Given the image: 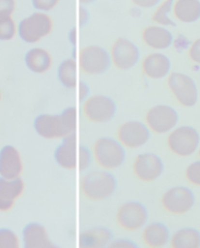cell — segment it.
<instances>
[{
	"instance_id": "e0dca14e",
	"label": "cell",
	"mask_w": 200,
	"mask_h": 248,
	"mask_svg": "<svg viewBox=\"0 0 200 248\" xmlns=\"http://www.w3.org/2000/svg\"><path fill=\"white\" fill-rule=\"evenodd\" d=\"M79 152L77 153V138L75 133L64 138V143L58 147L55 153L57 164L65 170H75L78 164Z\"/></svg>"
},
{
	"instance_id": "5bb4252c",
	"label": "cell",
	"mask_w": 200,
	"mask_h": 248,
	"mask_svg": "<svg viewBox=\"0 0 200 248\" xmlns=\"http://www.w3.org/2000/svg\"><path fill=\"white\" fill-rule=\"evenodd\" d=\"M163 169L164 166L160 158L150 153L139 155L131 166L133 175L143 182H151L159 178Z\"/></svg>"
},
{
	"instance_id": "484cf974",
	"label": "cell",
	"mask_w": 200,
	"mask_h": 248,
	"mask_svg": "<svg viewBox=\"0 0 200 248\" xmlns=\"http://www.w3.org/2000/svg\"><path fill=\"white\" fill-rule=\"evenodd\" d=\"M17 32V26L11 16L0 17V38L8 40L12 39Z\"/></svg>"
},
{
	"instance_id": "5b68a950",
	"label": "cell",
	"mask_w": 200,
	"mask_h": 248,
	"mask_svg": "<svg viewBox=\"0 0 200 248\" xmlns=\"http://www.w3.org/2000/svg\"><path fill=\"white\" fill-rule=\"evenodd\" d=\"M198 132L190 126H180L169 132L167 146L169 151L177 157L186 158L193 155L199 146Z\"/></svg>"
},
{
	"instance_id": "8fae6325",
	"label": "cell",
	"mask_w": 200,
	"mask_h": 248,
	"mask_svg": "<svg viewBox=\"0 0 200 248\" xmlns=\"http://www.w3.org/2000/svg\"><path fill=\"white\" fill-rule=\"evenodd\" d=\"M194 205V195L186 187H174L161 198L162 208L171 215L181 216L189 212Z\"/></svg>"
},
{
	"instance_id": "3957f363",
	"label": "cell",
	"mask_w": 200,
	"mask_h": 248,
	"mask_svg": "<svg viewBox=\"0 0 200 248\" xmlns=\"http://www.w3.org/2000/svg\"><path fill=\"white\" fill-rule=\"evenodd\" d=\"M54 29V22L47 12L37 11L21 21L18 32L23 41L37 44L49 36Z\"/></svg>"
},
{
	"instance_id": "e575fe53",
	"label": "cell",
	"mask_w": 200,
	"mask_h": 248,
	"mask_svg": "<svg viewBox=\"0 0 200 248\" xmlns=\"http://www.w3.org/2000/svg\"><path fill=\"white\" fill-rule=\"evenodd\" d=\"M86 95H87V88H86V86H85L84 84H81L80 85V99L81 100L86 99Z\"/></svg>"
},
{
	"instance_id": "f546056e",
	"label": "cell",
	"mask_w": 200,
	"mask_h": 248,
	"mask_svg": "<svg viewBox=\"0 0 200 248\" xmlns=\"http://www.w3.org/2000/svg\"><path fill=\"white\" fill-rule=\"evenodd\" d=\"M16 9V0H0V17L11 16Z\"/></svg>"
},
{
	"instance_id": "4fadbf2b",
	"label": "cell",
	"mask_w": 200,
	"mask_h": 248,
	"mask_svg": "<svg viewBox=\"0 0 200 248\" xmlns=\"http://www.w3.org/2000/svg\"><path fill=\"white\" fill-rule=\"evenodd\" d=\"M116 138L123 147L137 149L143 147L148 141L149 129L140 121H127L119 126Z\"/></svg>"
},
{
	"instance_id": "4dcf8cb0",
	"label": "cell",
	"mask_w": 200,
	"mask_h": 248,
	"mask_svg": "<svg viewBox=\"0 0 200 248\" xmlns=\"http://www.w3.org/2000/svg\"><path fill=\"white\" fill-rule=\"evenodd\" d=\"M90 163V155L86 148L81 147L79 149V156H78V165L80 170H86Z\"/></svg>"
},
{
	"instance_id": "ba28073f",
	"label": "cell",
	"mask_w": 200,
	"mask_h": 248,
	"mask_svg": "<svg viewBox=\"0 0 200 248\" xmlns=\"http://www.w3.org/2000/svg\"><path fill=\"white\" fill-rule=\"evenodd\" d=\"M179 120L177 111L165 105H157L149 108L145 114V125L155 134H166L173 130Z\"/></svg>"
},
{
	"instance_id": "603a6c76",
	"label": "cell",
	"mask_w": 200,
	"mask_h": 248,
	"mask_svg": "<svg viewBox=\"0 0 200 248\" xmlns=\"http://www.w3.org/2000/svg\"><path fill=\"white\" fill-rule=\"evenodd\" d=\"M111 239V234L104 229H93L83 232L80 235L82 247H103Z\"/></svg>"
},
{
	"instance_id": "44dd1931",
	"label": "cell",
	"mask_w": 200,
	"mask_h": 248,
	"mask_svg": "<svg viewBox=\"0 0 200 248\" xmlns=\"http://www.w3.org/2000/svg\"><path fill=\"white\" fill-rule=\"evenodd\" d=\"M24 240L27 247L43 248L52 247L47 231L39 224L29 225L24 232Z\"/></svg>"
},
{
	"instance_id": "52a82bcc",
	"label": "cell",
	"mask_w": 200,
	"mask_h": 248,
	"mask_svg": "<svg viewBox=\"0 0 200 248\" xmlns=\"http://www.w3.org/2000/svg\"><path fill=\"white\" fill-rule=\"evenodd\" d=\"M167 85L175 100L185 108L193 107L198 98L197 88L194 81L187 75L174 72L168 75Z\"/></svg>"
},
{
	"instance_id": "d6a6232c",
	"label": "cell",
	"mask_w": 200,
	"mask_h": 248,
	"mask_svg": "<svg viewBox=\"0 0 200 248\" xmlns=\"http://www.w3.org/2000/svg\"><path fill=\"white\" fill-rule=\"evenodd\" d=\"M79 17H80V23L81 24H85L88 18V14L86 9H85L84 7L80 8V13H79Z\"/></svg>"
},
{
	"instance_id": "277c9868",
	"label": "cell",
	"mask_w": 200,
	"mask_h": 248,
	"mask_svg": "<svg viewBox=\"0 0 200 248\" xmlns=\"http://www.w3.org/2000/svg\"><path fill=\"white\" fill-rule=\"evenodd\" d=\"M91 154L96 165L106 170L119 168L125 160L124 147L110 138L96 140L92 145Z\"/></svg>"
},
{
	"instance_id": "d4e9b609",
	"label": "cell",
	"mask_w": 200,
	"mask_h": 248,
	"mask_svg": "<svg viewBox=\"0 0 200 248\" xmlns=\"http://www.w3.org/2000/svg\"><path fill=\"white\" fill-rule=\"evenodd\" d=\"M174 0H161L157 4L155 10L152 13L151 20L155 25L167 27L173 25V20L170 18V13H172Z\"/></svg>"
},
{
	"instance_id": "6da1fadb",
	"label": "cell",
	"mask_w": 200,
	"mask_h": 248,
	"mask_svg": "<svg viewBox=\"0 0 200 248\" xmlns=\"http://www.w3.org/2000/svg\"><path fill=\"white\" fill-rule=\"evenodd\" d=\"M77 128V110L67 108L62 114H43L37 117L35 129L40 136L49 140L64 139L75 133Z\"/></svg>"
},
{
	"instance_id": "30bf717a",
	"label": "cell",
	"mask_w": 200,
	"mask_h": 248,
	"mask_svg": "<svg viewBox=\"0 0 200 248\" xmlns=\"http://www.w3.org/2000/svg\"><path fill=\"white\" fill-rule=\"evenodd\" d=\"M117 225L124 231L133 232L141 230L147 221V211L138 202L122 205L116 212Z\"/></svg>"
},
{
	"instance_id": "83f0119b",
	"label": "cell",
	"mask_w": 200,
	"mask_h": 248,
	"mask_svg": "<svg viewBox=\"0 0 200 248\" xmlns=\"http://www.w3.org/2000/svg\"><path fill=\"white\" fill-rule=\"evenodd\" d=\"M60 2V0H32V6L37 11L49 12L53 10Z\"/></svg>"
},
{
	"instance_id": "9a60e30c",
	"label": "cell",
	"mask_w": 200,
	"mask_h": 248,
	"mask_svg": "<svg viewBox=\"0 0 200 248\" xmlns=\"http://www.w3.org/2000/svg\"><path fill=\"white\" fill-rule=\"evenodd\" d=\"M141 67L144 76L149 79L159 80L169 75L171 62L165 54L152 52L143 58Z\"/></svg>"
},
{
	"instance_id": "7a4b0ae2",
	"label": "cell",
	"mask_w": 200,
	"mask_h": 248,
	"mask_svg": "<svg viewBox=\"0 0 200 248\" xmlns=\"http://www.w3.org/2000/svg\"><path fill=\"white\" fill-rule=\"evenodd\" d=\"M116 187V180L112 174L95 170L82 177L80 190L82 195L88 201H102L112 195Z\"/></svg>"
},
{
	"instance_id": "ac0fdd59",
	"label": "cell",
	"mask_w": 200,
	"mask_h": 248,
	"mask_svg": "<svg viewBox=\"0 0 200 248\" xmlns=\"http://www.w3.org/2000/svg\"><path fill=\"white\" fill-rule=\"evenodd\" d=\"M172 14L182 23H194L200 19V0H174Z\"/></svg>"
},
{
	"instance_id": "74e56055",
	"label": "cell",
	"mask_w": 200,
	"mask_h": 248,
	"mask_svg": "<svg viewBox=\"0 0 200 248\" xmlns=\"http://www.w3.org/2000/svg\"><path fill=\"white\" fill-rule=\"evenodd\" d=\"M198 157L200 158V148H199V150H198Z\"/></svg>"
},
{
	"instance_id": "9c48e42d",
	"label": "cell",
	"mask_w": 200,
	"mask_h": 248,
	"mask_svg": "<svg viewBox=\"0 0 200 248\" xmlns=\"http://www.w3.org/2000/svg\"><path fill=\"white\" fill-rule=\"evenodd\" d=\"M111 63L120 70H128L135 66L141 57L138 46L125 38L116 39L109 49Z\"/></svg>"
},
{
	"instance_id": "8992f818",
	"label": "cell",
	"mask_w": 200,
	"mask_h": 248,
	"mask_svg": "<svg viewBox=\"0 0 200 248\" xmlns=\"http://www.w3.org/2000/svg\"><path fill=\"white\" fill-rule=\"evenodd\" d=\"M111 63L109 52L99 46H87L79 52V67L87 75L105 72Z\"/></svg>"
},
{
	"instance_id": "7402d4cb",
	"label": "cell",
	"mask_w": 200,
	"mask_h": 248,
	"mask_svg": "<svg viewBox=\"0 0 200 248\" xmlns=\"http://www.w3.org/2000/svg\"><path fill=\"white\" fill-rule=\"evenodd\" d=\"M173 248H197L200 247V234L193 229H182L176 232L170 239Z\"/></svg>"
},
{
	"instance_id": "8d00e7d4",
	"label": "cell",
	"mask_w": 200,
	"mask_h": 248,
	"mask_svg": "<svg viewBox=\"0 0 200 248\" xmlns=\"http://www.w3.org/2000/svg\"><path fill=\"white\" fill-rule=\"evenodd\" d=\"M80 3L82 5H86V4H89V3H92L94 0H79Z\"/></svg>"
},
{
	"instance_id": "2e32d148",
	"label": "cell",
	"mask_w": 200,
	"mask_h": 248,
	"mask_svg": "<svg viewBox=\"0 0 200 248\" xmlns=\"http://www.w3.org/2000/svg\"><path fill=\"white\" fill-rule=\"evenodd\" d=\"M142 40L143 44L154 50H164L172 46L174 38L172 33L166 27L153 25L147 26L142 31Z\"/></svg>"
},
{
	"instance_id": "1f68e13d",
	"label": "cell",
	"mask_w": 200,
	"mask_h": 248,
	"mask_svg": "<svg viewBox=\"0 0 200 248\" xmlns=\"http://www.w3.org/2000/svg\"><path fill=\"white\" fill-rule=\"evenodd\" d=\"M161 0H130V2L142 9H150L157 6Z\"/></svg>"
},
{
	"instance_id": "f1b7e54d",
	"label": "cell",
	"mask_w": 200,
	"mask_h": 248,
	"mask_svg": "<svg viewBox=\"0 0 200 248\" xmlns=\"http://www.w3.org/2000/svg\"><path fill=\"white\" fill-rule=\"evenodd\" d=\"M188 57L193 63L200 66V38L192 42L188 47Z\"/></svg>"
},
{
	"instance_id": "cb8c5ba5",
	"label": "cell",
	"mask_w": 200,
	"mask_h": 248,
	"mask_svg": "<svg viewBox=\"0 0 200 248\" xmlns=\"http://www.w3.org/2000/svg\"><path fill=\"white\" fill-rule=\"evenodd\" d=\"M58 77L60 82L68 89H75L77 86V62L73 58L64 60L59 66Z\"/></svg>"
},
{
	"instance_id": "836d02e7",
	"label": "cell",
	"mask_w": 200,
	"mask_h": 248,
	"mask_svg": "<svg viewBox=\"0 0 200 248\" xmlns=\"http://www.w3.org/2000/svg\"><path fill=\"white\" fill-rule=\"evenodd\" d=\"M110 247H133V245L128 241L120 240V241H116L113 244H111Z\"/></svg>"
},
{
	"instance_id": "d6986e66",
	"label": "cell",
	"mask_w": 200,
	"mask_h": 248,
	"mask_svg": "<svg viewBox=\"0 0 200 248\" xmlns=\"http://www.w3.org/2000/svg\"><path fill=\"white\" fill-rule=\"evenodd\" d=\"M26 63L33 73L43 74L52 67L53 57L45 48L33 47L26 55Z\"/></svg>"
},
{
	"instance_id": "7c38bea8",
	"label": "cell",
	"mask_w": 200,
	"mask_h": 248,
	"mask_svg": "<svg viewBox=\"0 0 200 248\" xmlns=\"http://www.w3.org/2000/svg\"><path fill=\"white\" fill-rule=\"evenodd\" d=\"M116 108L112 100L104 96H92L84 101L82 112L90 122L103 123L109 121L115 114Z\"/></svg>"
},
{
	"instance_id": "d590c367",
	"label": "cell",
	"mask_w": 200,
	"mask_h": 248,
	"mask_svg": "<svg viewBox=\"0 0 200 248\" xmlns=\"http://www.w3.org/2000/svg\"><path fill=\"white\" fill-rule=\"evenodd\" d=\"M69 40L73 45H76L77 43V30L74 28L71 30V32L69 33Z\"/></svg>"
},
{
	"instance_id": "4316f807",
	"label": "cell",
	"mask_w": 200,
	"mask_h": 248,
	"mask_svg": "<svg viewBox=\"0 0 200 248\" xmlns=\"http://www.w3.org/2000/svg\"><path fill=\"white\" fill-rule=\"evenodd\" d=\"M185 176L188 183L200 187V161L190 164L186 170Z\"/></svg>"
},
{
	"instance_id": "ffe728a7",
	"label": "cell",
	"mask_w": 200,
	"mask_h": 248,
	"mask_svg": "<svg viewBox=\"0 0 200 248\" xmlns=\"http://www.w3.org/2000/svg\"><path fill=\"white\" fill-rule=\"evenodd\" d=\"M142 238L147 247L159 248L167 244L169 240V232L160 223H152L146 226L142 233Z\"/></svg>"
}]
</instances>
